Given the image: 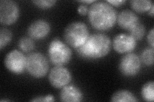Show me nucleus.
Here are the masks:
<instances>
[{
  "instance_id": "1",
  "label": "nucleus",
  "mask_w": 154,
  "mask_h": 102,
  "mask_svg": "<svg viewBox=\"0 0 154 102\" xmlns=\"http://www.w3.org/2000/svg\"><path fill=\"white\" fill-rule=\"evenodd\" d=\"M117 16L116 10L107 1H96L89 8V21L92 27L98 31L112 28L117 22Z\"/></svg>"
},
{
  "instance_id": "2",
  "label": "nucleus",
  "mask_w": 154,
  "mask_h": 102,
  "mask_svg": "<svg viewBox=\"0 0 154 102\" xmlns=\"http://www.w3.org/2000/svg\"><path fill=\"white\" fill-rule=\"evenodd\" d=\"M111 47L110 38L103 33H99L89 35L84 44L76 50L78 54L84 59L94 60L107 56Z\"/></svg>"
},
{
  "instance_id": "3",
  "label": "nucleus",
  "mask_w": 154,
  "mask_h": 102,
  "mask_svg": "<svg viewBox=\"0 0 154 102\" xmlns=\"http://www.w3.org/2000/svg\"><path fill=\"white\" fill-rule=\"evenodd\" d=\"M86 24L80 21L72 22L66 26L64 33L66 43L75 49L82 45L89 36Z\"/></svg>"
},
{
  "instance_id": "4",
  "label": "nucleus",
  "mask_w": 154,
  "mask_h": 102,
  "mask_svg": "<svg viewBox=\"0 0 154 102\" xmlns=\"http://www.w3.org/2000/svg\"><path fill=\"white\" fill-rule=\"evenodd\" d=\"M48 56L55 66H64L70 62L72 57L71 48L59 38H54L48 47Z\"/></svg>"
},
{
  "instance_id": "5",
  "label": "nucleus",
  "mask_w": 154,
  "mask_h": 102,
  "mask_svg": "<svg viewBox=\"0 0 154 102\" xmlns=\"http://www.w3.org/2000/svg\"><path fill=\"white\" fill-rule=\"evenodd\" d=\"M26 71L32 77L41 79L49 70V63L46 56L40 52H33L26 57Z\"/></svg>"
},
{
  "instance_id": "6",
  "label": "nucleus",
  "mask_w": 154,
  "mask_h": 102,
  "mask_svg": "<svg viewBox=\"0 0 154 102\" xmlns=\"http://www.w3.org/2000/svg\"><path fill=\"white\" fill-rule=\"evenodd\" d=\"M5 66L12 74H22L26 68V57L18 50L9 52L4 60Z\"/></svg>"
},
{
  "instance_id": "7",
  "label": "nucleus",
  "mask_w": 154,
  "mask_h": 102,
  "mask_svg": "<svg viewBox=\"0 0 154 102\" xmlns=\"http://www.w3.org/2000/svg\"><path fill=\"white\" fill-rule=\"evenodd\" d=\"M141 61L137 54L128 53L122 57L119 64V70L125 77H134L141 70Z\"/></svg>"
},
{
  "instance_id": "8",
  "label": "nucleus",
  "mask_w": 154,
  "mask_h": 102,
  "mask_svg": "<svg viewBox=\"0 0 154 102\" xmlns=\"http://www.w3.org/2000/svg\"><path fill=\"white\" fill-rule=\"evenodd\" d=\"M19 17V8L16 2L12 0L0 1V22L3 25H12Z\"/></svg>"
},
{
  "instance_id": "9",
  "label": "nucleus",
  "mask_w": 154,
  "mask_h": 102,
  "mask_svg": "<svg viewBox=\"0 0 154 102\" xmlns=\"http://www.w3.org/2000/svg\"><path fill=\"white\" fill-rule=\"evenodd\" d=\"M72 79L69 70L64 66H55L51 70L48 80L50 85L55 89H62L68 85Z\"/></svg>"
},
{
  "instance_id": "10",
  "label": "nucleus",
  "mask_w": 154,
  "mask_h": 102,
  "mask_svg": "<svg viewBox=\"0 0 154 102\" xmlns=\"http://www.w3.org/2000/svg\"><path fill=\"white\" fill-rule=\"evenodd\" d=\"M137 41L130 35L120 33L116 36L113 40L114 50L119 54H128L136 48Z\"/></svg>"
},
{
  "instance_id": "11",
  "label": "nucleus",
  "mask_w": 154,
  "mask_h": 102,
  "mask_svg": "<svg viewBox=\"0 0 154 102\" xmlns=\"http://www.w3.org/2000/svg\"><path fill=\"white\" fill-rule=\"evenodd\" d=\"M50 30L49 22L44 19H38L28 26L27 33L32 39L41 40L49 35Z\"/></svg>"
},
{
  "instance_id": "12",
  "label": "nucleus",
  "mask_w": 154,
  "mask_h": 102,
  "mask_svg": "<svg viewBox=\"0 0 154 102\" xmlns=\"http://www.w3.org/2000/svg\"><path fill=\"white\" fill-rule=\"evenodd\" d=\"M117 22L120 28L127 31L131 30L139 22L137 16L130 10H125L119 12L117 16Z\"/></svg>"
},
{
  "instance_id": "13",
  "label": "nucleus",
  "mask_w": 154,
  "mask_h": 102,
  "mask_svg": "<svg viewBox=\"0 0 154 102\" xmlns=\"http://www.w3.org/2000/svg\"><path fill=\"white\" fill-rule=\"evenodd\" d=\"M59 98L61 101L80 102L82 100L83 93L77 86L67 85L61 89Z\"/></svg>"
},
{
  "instance_id": "14",
  "label": "nucleus",
  "mask_w": 154,
  "mask_h": 102,
  "mask_svg": "<svg viewBox=\"0 0 154 102\" xmlns=\"http://www.w3.org/2000/svg\"><path fill=\"white\" fill-rule=\"evenodd\" d=\"M110 101L113 102H136L138 100L131 91L121 89L115 92L112 95Z\"/></svg>"
},
{
  "instance_id": "15",
  "label": "nucleus",
  "mask_w": 154,
  "mask_h": 102,
  "mask_svg": "<svg viewBox=\"0 0 154 102\" xmlns=\"http://www.w3.org/2000/svg\"><path fill=\"white\" fill-rule=\"evenodd\" d=\"M130 3L132 8L137 13L148 12L153 4L150 0H132Z\"/></svg>"
},
{
  "instance_id": "16",
  "label": "nucleus",
  "mask_w": 154,
  "mask_h": 102,
  "mask_svg": "<svg viewBox=\"0 0 154 102\" xmlns=\"http://www.w3.org/2000/svg\"><path fill=\"white\" fill-rule=\"evenodd\" d=\"M141 96L146 101H153L154 100V82L149 81L144 84L141 89Z\"/></svg>"
},
{
  "instance_id": "17",
  "label": "nucleus",
  "mask_w": 154,
  "mask_h": 102,
  "mask_svg": "<svg viewBox=\"0 0 154 102\" xmlns=\"http://www.w3.org/2000/svg\"><path fill=\"white\" fill-rule=\"evenodd\" d=\"M128 31L130 35L133 37L136 41L141 40L143 39L144 36L145 35L146 28L143 24L139 22Z\"/></svg>"
},
{
  "instance_id": "18",
  "label": "nucleus",
  "mask_w": 154,
  "mask_h": 102,
  "mask_svg": "<svg viewBox=\"0 0 154 102\" xmlns=\"http://www.w3.org/2000/svg\"><path fill=\"white\" fill-rule=\"evenodd\" d=\"M18 47L20 51L25 52H28L33 50L35 47V44L31 38L23 37L21 39H19L18 42Z\"/></svg>"
},
{
  "instance_id": "19",
  "label": "nucleus",
  "mask_w": 154,
  "mask_h": 102,
  "mask_svg": "<svg viewBox=\"0 0 154 102\" xmlns=\"http://www.w3.org/2000/svg\"><path fill=\"white\" fill-rule=\"evenodd\" d=\"M12 33L8 29L2 28L0 29V49L2 50L11 42Z\"/></svg>"
},
{
  "instance_id": "20",
  "label": "nucleus",
  "mask_w": 154,
  "mask_h": 102,
  "mask_svg": "<svg viewBox=\"0 0 154 102\" xmlns=\"http://www.w3.org/2000/svg\"><path fill=\"white\" fill-rule=\"evenodd\" d=\"M153 48L149 47L143 50L141 54V61L146 66L153 65Z\"/></svg>"
},
{
  "instance_id": "21",
  "label": "nucleus",
  "mask_w": 154,
  "mask_h": 102,
  "mask_svg": "<svg viewBox=\"0 0 154 102\" xmlns=\"http://www.w3.org/2000/svg\"><path fill=\"white\" fill-rule=\"evenodd\" d=\"M33 3L39 8L48 9L54 7L56 3V1L55 0H37V1H33Z\"/></svg>"
},
{
  "instance_id": "22",
  "label": "nucleus",
  "mask_w": 154,
  "mask_h": 102,
  "mask_svg": "<svg viewBox=\"0 0 154 102\" xmlns=\"http://www.w3.org/2000/svg\"><path fill=\"white\" fill-rule=\"evenodd\" d=\"M31 101H43V102H48V101H54L55 98L54 96L51 95H47L45 96H40L35 97L30 100Z\"/></svg>"
},
{
  "instance_id": "23",
  "label": "nucleus",
  "mask_w": 154,
  "mask_h": 102,
  "mask_svg": "<svg viewBox=\"0 0 154 102\" xmlns=\"http://www.w3.org/2000/svg\"><path fill=\"white\" fill-rule=\"evenodd\" d=\"M154 29L152 28V30L149 31L147 35V41L149 45L152 48H154Z\"/></svg>"
},
{
  "instance_id": "24",
  "label": "nucleus",
  "mask_w": 154,
  "mask_h": 102,
  "mask_svg": "<svg viewBox=\"0 0 154 102\" xmlns=\"http://www.w3.org/2000/svg\"><path fill=\"white\" fill-rule=\"evenodd\" d=\"M107 2L112 7H118L123 5L126 1L125 0H109V1H107Z\"/></svg>"
},
{
  "instance_id": "25",
  "label": "nucleus",
  "mask_w": 154,
  "mask_h": 102,
  "mask_svg": "<svg viewBox=\"0 0 154 102\" xmlns=\"http://www.w3.org/2000/svg\"><path fill=\"white\" fill-rule=\"evenodd\" d=\"M77 11H78L80 15L86 16L87 14H88L89 9L88 7L85 5V4H80V5L78 7V9H77Z\"/></svg>"
},
{
  "instance_id": "26",
  "label": "nucleus",
  "mask_w": 154,
  "mask_h": 102,
  "mask_svg": "<svg viewBox=\"0 0 154 102\" xmlns=\"http://www.w3.org/2000/svg\"><path fill=\"white\" fill-rule=\"evenodd\" d=\"M148 15L151 16L152 17H153V13H154V5H153V4L152 5V7H151V8L149 10V11L148 12Z\"/></svg>"
},
{
  "instance_id": "27",
  "label": "nucleus",
  "mask_w": 154,
  "mask_h": 102,
  "mask_svg": "<svg viewBox=\"0 0 154 102\" xmlns=\"http://www.w3.org/2000/svg\"><path fill=\"white\" fill-rule=\"evenodd\" d=\"M79 2L82 3H85V4H91V3H94L96 2L94 0H85V1H79Z\"/></svg>"
},
{
  "instance_id": "28",
  "label": "nucleus",
  "mask_w": 154,
  "mask_h": 102,
  "mask_svg": "<svg viewBox=\"0 0 154 102\" xmlns=\"http://www.w3.org/2000/svg\"><path fill=\"white\" fill-rule=\"evenodd\" d=\"M1 101H10L9 100H2Z\"/></svg>"
}]
</instances>
